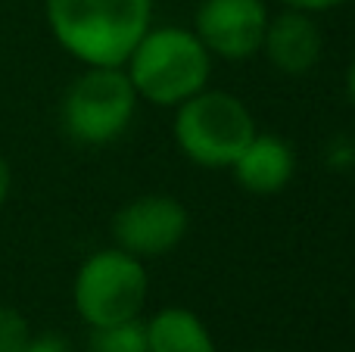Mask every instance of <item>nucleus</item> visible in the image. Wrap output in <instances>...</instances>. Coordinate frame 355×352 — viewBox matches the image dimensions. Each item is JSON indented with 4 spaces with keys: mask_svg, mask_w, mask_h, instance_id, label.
Returning <instances> with one entry per match:
<instances>
[{
    "mask_svg": "<svg viewBox=\"0 0 355 352\" xmlns=\"http://www.w3.org/2000/svg\"><path fill=\"white\" fill-rule=\"evenodd\" d=\"M125 75L137 100L162 109H175L202 87H209L212 53L202 47L193 28L184 25H150L125 60Z\"/></svg>",
    "mask_w": 355,
    "mask_h": 352,
    "instance_id": "nucleus-2",
    "label": "nucleus"
},
{
    "mask_svg": "<svg viewBox=\"0 0 355 352\" xmlns=\"http://www.w3.org/2000/svg\"><path fill=\"white\" fill-rule=\"evenodd\" d=\"M268 19L265 0H200L193 12V35L212 60L246 62L262 53Z\"/></svg>",
    "mask_w": 355,
    "mask_h": 352,
    "instance_id": "nucleus-7",
    "label": "nucleus"
},
{
    "mask_svg": "<svg viewBox=\"0 0 355 352\" xmlns=\"http://www.w3.org/2000/svg\"><path fill=\"white\" fill-rule=\"evenodd\" d=\"M10 191H12V172H10V162H6V156L0 153V206L6 203Z\"/></svg>",
    "mask_w": 355,
    "mask_h": 352,
    "instance_id": "nucleus-15",
    "label": "nucleus"
},
{
    "mask_svg": "<svg viewBox=\"0 0 355 352\" xmlns=\"http://www.w3.org/2000/svg\"><path fill=\"white\" fill-rule=\"evenodd\" d=\"M87 352H150L147 346V322L128 318V322L91 328Z\"/></svg>",
    "mask_w": 355,
    "mask_h": 352,
    "instance_id": "nucleus-11",
    "label": "nucleus"
},
{
    "mask_svg": "<svg viewBox=\"0 0 355 352\" xmlns=\"http://www.w3.org/2000/svg\"><path fill=\"white\" fill-rule=\"evenodd\" d=\"M231 172H234V181L246 193L271 197V193H281L293 181L296 153L284 137L268 134V131H256L252 141L243 147V153L234 159Z\"/></svg>",
    "mask_w": 355,
    "mask_h": 352,
    "instance_id": "nucleus-9",
    "label": "nucleus"
},
{
    "mask_svg": "<svg viewBox=\"0 0 355 352\" xmlns=\"http://www.w3.org/2000/svg\"><path fill=\"white\" fill-rule=\"evenodd\" d=\"M256 131L250 106L231 91L202 87L175 106L172 137L184 159L200 168H231Z\"/></svg>",
    "mask_w": 355,
    "mask_h": 352,
    "instance_id": "nucleus-3",
    "label": "nucleus"
},
{
    "mask_svg": "<svg viewBox=\"0 0 355 352\" xmlns=\"http://www.w3.org/2000/svg\"><path fill=\"white\" fill-rule=\"evenodd\" d=\"M190 215L181 200L168 193H144L135 197L112 215V240L135 259H162L181 247L187 237Z\"/></svg>",
    "mask_w": 355,
    "mask_h": 352,
    "instance_id": "nucleus-6",
    "label": "nucleus"
},
{
    "mask_svg": "<svg viewBox=\"0 0 355 352\" xmlns=\"http://www.w3.org/2000/svg\"><path fill=\"white\" fill-rule=\"evenodd\" d=\"M346 97H349V103L355 106V56H352L349 69H346Z\"/></svg>",
    "mask_w": 355,
    "mask_h": 352,
    "instance_id": "nucleus-16",
    "label": "nucleus"
},
{
    "mask_svg": "<svg viewBox=\"0 0 355 352\" xmlns=\"http://www.w3.org/2000/svg\"><path fill=\"white\" fill-rule=\"evenodd\" d=\"M31 340V324L19 309L0 303V352H25Z\"/></svg>",
    "mask_w": 355,
    "mask_h": 352,
    "instance_id": "nucleus-12",
    "label": "nucleus"
},
{
    "mask_svg": "<svg viewBox=\"0 0 355 352\" xmlns=\"http://www.w3.org/2000/svg\"><path fill=\"white\" fill-rule=\"evenodd\" d=\"M287 10H300V12H312V16H321V12L340 10V6L352 3V0H281Z\"/></svg>",
    "mask_w": 355,
    "mask_h": 352,
    "instance_id": "nucleus-13",
    "label": "nucleus"
},
{
    "mask_svg": "<svg viewBox=\"0 0 355 352\" xmlns=\"http://www.w3.org/2000/svg\"><path fill=\"white\" fill-rule=\"evenodd\" d=\"M25 352H72V346H69V340L60 334H31Z\"/></svg>",
    "mask_w": 355,
    "mask_h": 352,
    "instance_id": "nucleus-14",
    "label": "nucleus"
},
{
    "mask_svg": "<svg viewBox=\"0 0 355 352\" xmlns=\"http://www.w3.org/2000/svg\"><path fill=\"white\" fill-rule=\"evenodd\" d=\"M147 346L150 352H218L206 322L181 306H168L150 318Z\"/></svg>",
    "mask_w": 355,
    "mask_h": 352,
    "instance_id": "nucleus-10",
    "label": "nucleus"
},
{
    "mask_svg": "<svg viewBox=\"0 0 355 352\" xmlns=\"http://www.w3.org/2000/svg\"><path fill=\"white\" fill-rule=\"evenodd\" d=\"M150 293L147 262L135 259L119 247L91 253L75 272L72 303L87 328L141 318Z\"/></svg>",
    "mask_w": 355,
    "mask_h": 352,
    "instance_id": "nucleus-5",
    "label": "nucleus"
},
{
    "mask_svg": "<svg viewBox=\"0 0 355 352\" xmlns=\"http://www.w3.org/2000/svg\"><path fill=\"white\" fill-rule=\"evenodd\" d=\"M262 53L287 78L309 75L321 62V53H324V37H321L315 16L300 10H284L277 16H271L268 28H265Z\"/></svg>",
    "mask_w": 355,
    "mask_h": 352,
    "instance_id": "nucleus-8",
    "label": "nucleus"
},
{
    "mask_svg": "<svg viewBox=\"0 0 355 352\" xmlns=\"http://www.w3.org/2000/svg\"><path fill=\"white\" fill-rule=\"evenodd\" d=\"M137 103L122 66H85L62 94L60 122L75 143L106 147L131 128Z\"/></svg>",
    "mask_w": 355,
    "mask_h": 352,
    "instance_id": "nucleus-4",
    "label": "nucleus"
},
{
    "mask_svg": "<svg viewBox=\"0 0 355 352\" xmlns=\"http://www.w3.org/2000/svg\"><path fill=\"white\" fill-rule=\"evenodd\" d=\"M44 16L81 66H125L153 25V0H44Z\"/></svg>",
    "mask_w": 355,
    "mask_h": 352,
    "instance_id": "nucleus-1",
    "label": "nucleus"
}]
</instances>
